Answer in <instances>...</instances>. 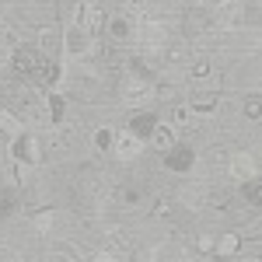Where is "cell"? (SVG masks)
Here are the masks:
<instances>
[{"label":"cell","instance_id":"1","mask_svg":"<svg viewBox=\"0 0 262 262\" xmlns=\"http://www.w3.org/2000/svg\"><path fill=\"white\" fill-rule=\"evenodd\" d=\"M11 67H14V74H18L21 81L39 84L42 67H46V56H42L35 46H14V53H11Z\"/></svg>","mask_w":262,"mask_h":262},{"label":"cell","instance_id":"2","mask_svg":"<svg viewBox=\"0 0 262 262\" xmlns=\"http://www.w3.org/2000/svg\"><path fill=\"white\" fill-rule=\"evenodd\" d=\"M91 42L95 35L84 28V25H70V28H63V53L70 56V60H84V56H91Z\"/></svg>","mask_w":262,"mask_h":262},{"label":"cell","instance_id":"3","mask_svg":"<svg viewBox=\"0 0 262 262\" xmlns=\"http://www.w3.org/2000/svg\"><path fill=\"white\" fill-rule=\"evenodd\" d=\"M11 158L14 161H25V164H32V168H39L42 158H46V150H42V140L35 137V133H21V137H14L11 140Z\"/></svg>","mask_w":262,"mask_h":262},{"label":"cell","instance_id":"4","mask_svg":"<svg viewBox=\"0 0 262 262\" xmlns=\"http://www.w3.org/2000/svg\"><path fill=\"white\" fill-rule=\"evenodd\" d=\"M77 25H84L91 35H105V25H108V14H105V7H98L95 0H81L77 4V14H74Z\"/></svg>","mask_w":262,"mask_h":262},{"label":"cell","instance_id":"5","mask_svg":"<svg viewBox=\"0 0 262 262\" xmlns=\"http://www.w3.org/2000/svg\"><path fill=\"white\" fill-rule=\"evenodd\" d=\"M119 95L126 105H140L154 95V81H147V77H137V74H126L119 84Z\"/></svg>","mask_w":262,"mask_h":262},{"label":"cell","instance_id":"6","mask_svg":"<svg viewBox=\"0 0 262 262\" xmlns=\"http://www.w3.org/2000/svg\"><path fill=\"white\" fill-rule=\"evenodd\" d=\"M164 168L175 171V175L192 171V168H196V150H192L189 143H175L171 150H164Z\"/></svg>","mask_w":262,"mask_h":262},{"label":"cell","instance_id":"7","mask_svg":"<svg viewBox=\"0 0 262 262\" xmlns=\"http://www.w3.org/2000/svg\"><path fill=\"white\" fill-rule=\"evenodd\" d=\"M143 143L137 133H129V129H122V133H116V143H112V158L116 161H133V158H140L143 154Z\"/></svg>","mask_w":262,"mask_h":262},{"label":"cell","instance_id":"8","mask_svg":"<svg viewBox=\"0 0 262 262\" xmlns=\"http://www.w3.org/2000/svg\"><path fill=\"white\" fill-rule=\"evenodd\" d=\"M227 171H231L234 182H248V179L259 175V164L252 158V150H234V154L227 158Z\"/></svg>","mask_w":262,"mask_h":262},{"label":"cell","instance_id":"9","mask_svg":"<svg viewBox=\"0 0 262 262\" xmlns=\"http://www.w3.org/2000/svg\"><path fill=\"white\" fill-rule=\"evenodd\" d=\"M35 49H39L46 60H56V53L63 49V32H60V25H39Z\"/></svg>","mask_w":262,"mask_h":262},{"label":"cell","instance_id":"10","mask_svg":"<svg viewBox=\"0 0 262 262\" xmlns=\"http://www.w3.org/2000/svg\"><path fill=\"white\" fill-rule=\"evenodd\" d=\"M210 21H213V14H210L206 7H189V11L182 14V35H185V39H196V35H203V32L210 28Z\"/></svg>","mask_w":262,"mask_h":262},{"label":"cell","instance_id":"11","mask_svg":"<svg viewBox=\"0 0 262 262\" xmlns=\"http://www.w3.org/2000/svg\"><path fill=\"white\" fill-rule=\"evenodd\" d=\"M217 105H221V88H200V91L189 95V108H192L196 116L217 112Z\"/></svg>","mask_w":262,"mask_h":262},{"label":"cell","instance_id":"12","mask_svg":"<svg viewBox=\"0 0 262 262\" xmlns=\"http://www.w3.org/2000/svg\"><path fill=\"white\" fill-rule=\"evenodd\" d=\"M238 252H242V234H238V231L217 234V242H213V255H217V259H234Z\"/></svg>","mask_w":262,"mask_h":262},{"label":"cell","instance_id":"13","mask_svg":"<svg viewBox=\"0 0 262 262\" xmlns=\"http://www.w3.org/2000/svg\"><path fill=\"white\" fill-rule=\"evenodd\" d=\"M158 116L154 112H133V119H129V133H137L140 140H150V133H154V126H158Z\"/></svg>","mask_w":262,"mask_h":262},{"label":"cell","instance_id":"14","mask_svg":"<svg viewBox=\"0 0 262 262\" xmlns=\"http://www.w3.org/2000/svg\"><path fill=\"white\" fill-rule=\"evenodd\" d=\"M150 143H154L161 154H164V150H171V147L179 143V133H175V126H171V122H158V126H154V133H150Z\"/></svg>","mask_w":262,"mask_h":262},{"label":"cell","instance_id":"15","mask_svg":"<svg viewBox=\"0 0 262 262\" xmlns=\"http://www.w3.org/2000/svg\"><path fill=\"white\" fill-rule=\"evenodd\" d=\"M105 35L112 42H126L129 35H133V21L126 18V14H116V18H108V25H105Z\"/></svg>","mask_w":262,"mask_h":262},{"label":"cell","instance_id":"16","mask_svg":"<svg viewBox=\"0 0 262 262\" xmlns=\"http://www.w3.org/2000/svg\"><path fill=\"white\" fill-rule=\"evenodd\" d=\"M21 133H25V122H21L18 116H14V112L0 108V137H4V140L11 143L14 137H21Z\"/></svg>","mask_w":262,"mask_h":262},{"label":"cell","instance_id":"17","mask_svg":"<svg viewBox=\"0 0 262 262\" xmlns=\"http://www.w3.org/2000/svg\"><path fill=\"white\" fill-rule=\"evenodd\" d=\"M242 203L252 206V210H262V179L259 175L248 179V182H242Z\"/></svg>","mask_w":262,"mask_h":262},{"label":"cell","instance_id":"18","mask_svg":"<svg viewBox=\"0 0 262 262\" xmlns=\"http://www.w3.org/2000/svg\"><path fill=\"white\" fill-rule=\"evenodd\" d=\"M28 179H32V164H25V161H7V182L14 185V189H25L28 185Z\"/></svg>","mask_w":262,"mask_h":262},{"label":"cell","instance_id":"19","mask_svg":"<svg viewBox=\"0 0 262 262\" xmlns=\"http://www.w3.org/2000/svg\"><path fill=\"white\" fill-rule=\"evenodd\" d=\"M53 224H56V206H42V210L32 213V231L35 234H49Z\"/></svg>","mask_w":262,"mask_h":262},{"label":"cell","instance_id":"20","mask_svg":"<svg viewBox=\"0 0 262 262\" xmlns=\"http://www.w3.org/2000/svg\"><path fill=\"white\" fill-rule=\"evenodd\" d=\"M18 210H21V196H18V189H14V185L0 189V217L7 221V217H14Z\"/></svg>","mask_w":262,"mask_h":262},{"label":"cell","instance_id":"21","mask_svg":"<svg viewBox=\"0 0 262 262\" xmlns=\"http://www.w3.org/2000/svg\"><path fill=\"white\" fill-rule=\"evenodd\" d=\"M60 81H63V63H60V60H46L39 84H46V88H56Z\"/></svg>","mask_w":262,"mask_h":262},{"label":"cell","instance_id":"22","mask_svg":"<svg viewBox=\"0 0 262 262\" xmlns=\"http://www.w3.org/2000/svg\"><path fill=\"white\" fill-rule=\"evenodd\" d=\"M91 140H95V150H101V154H112V143H116V129H112V126H98Z\"/></svg>","mask_w":262,"mask_h":262},{"label":"cell","instance_id":"23","mask_svg":"<svg viewBox=\"0 0 262 262\" xmlns=\"http://www.w3.org/2000/svg\"><path fill=\"white\" fill-rule=\"evenodd\" d=\"M164 60H171V63H182V60H189V39H168V46H164Z\"/></svg>","mask_w":262,"mask_h":262},{"label":"cell","instance_id":"24","mask_svg":"<svg viewBox=\"0 0 262 262\" xmlns=\"http://www.w3.org/2000/svg\"><path fill=\"white\" fill-rule=\"evenodd\" d=\"M210 74H213V60L210 56H196V60L189 63V77L192 81H206Z\"/></svg>","mask_w":262,"mask_h":262},{"label":"cell","instance_id":"25","mask_svg":"<svg viewBox=\"0 0 262 262\" xmlns=\"http://www.w3.org/2000/svg\"><path fill=\"white\" fill-rule=\"evenodd\" d=\"M242 116L248 122H262V95H248L242 101Z\"/></svg>","mask_w":262,"mask_h":262},{"label":"cell","instance_id":"26","mask_svg":"<svg viewBox=\"0 0 262 262\" xmlns=\"http://www.w3.org/2000/svg\"><path fill=\"white\" fill-rule=\"evenodd\" d=\"M46 112H49V122H56V126H60L63 116H67V98H63V95H49V101H46Z\"/></svg>","mask_w":262,"mask_h":262},{"label":"cell","instance_id":"27","mask_svg":"<svg viewBox=\"0 0 262 262\" xmlns=\"http://www.w3.org/2000/svg\"><path fill=\"white\" fill-rule=\"evenodd\" d=\"M192 122V108L189 105H175L171 108V126H189Z\"/></svg>","mask_w":262,"mask_h":262},{"label":"cell","instance_id":"28","mask_svg":"<svg viewBox=\"0 0 262 262\" xmlns=\"http://www.w3.org/2000/svg\"><path fill=\"white\" fill-rule=\"evenodd\" d=\"M91 262H122V252H119V248H112V245H108V248H101V252H98V255H95Z\"/></svg>","mask_w":262,"mask_h":262},{"label":"cell","instance_id":"29","mask_svg":"<svg viewBox=\"0 0 262 262\" xmlns=\"http://www.w3.org/2000/svg\"><path fill=\"white\" fill-rule=\"evenodd\" d=\"M227 158H231V154H227L224 147H213V150H210V161L217 164V168H227Z\"/></svg>","mask_w":262,"mask_h":262},{"label":"cell","instance_id":"30","mask_svg":"<svg viewBox=\"0 0 262 262\" xmlns=\"http://www.w3.org/2000/svg\"><path fill=\"white\" fill-rule=\"evenodd\" d=\"M171 213V200L168 196H158V203H154V217H168Z\"/></svg>","mask_w":262,"mask_h":262},{"label":"cell","instance_id":"31","mask_svg":"<svg viewBox=\"0 0 262 262\" xmlns=\"http://www.w3.org/2000/svg\"><path fill=\"white\" fill-rule=\"evenodd\" d=\"M213 242H217L213 234H200V238H196V248H200L203 255H206V252H213Z\"/></svg>","mask_w":262,"mask_h":262},{"label":"cell","instance_id":"32","mask_svg":"<svg viewBox=\"0 0 262 262\" xmlns=\"http://www.w3.org/2000/svg\"><path fill=\"white\" fill-rule=\"evenodd\" d=\"M11 53H14V42L0 39V63H11Z\"/></svg>","mask_w":262,"mask_h":262},{"label":"cell","instance_id":"33","mask_svg":"<svg viewBox=\"0 0 262 262\" xmlns=\"http://www.w3.org/2000/svg\"><path fill=\"white\" fill-rule=\"evenodd\" d=\"M245 262H262V255H252V259H245Z\"/></svg>","mask_w":262,"mask_h":262}]
</instances>
